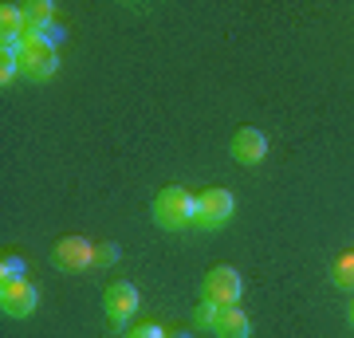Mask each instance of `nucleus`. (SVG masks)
<instances>
[{
    "mask_svg": "<svg viewBox=\"0 0 354 338\" xmlns=\"http://www.w3.org/2000/svg\"><path fill=\"white\" fill-rule=\"evenodd\" d=\"M39 303V291L28 283V279H8V283H0V311L8 314V319H28V314L36 311Z\"/></svg>",
    "mask_w": 354,
    "mask_h": 338,
    "instance_id": "obj_6",
    "label": "nucleus"
},
{
    "mask_svg": "<svg viewBox=\"0 0 354 338\" xmlns=\"http://www.w3.org/2000/svg\"><path fill=\"white\" fill-rule=\"evenodd\" d=\"M241 291H244L241 272H236V267H228V263L213 267V272L205 276V283H201V295L209 303H216V307H236V303H241Z\"/></svg>",
    "mask_w": 354,
    "mask_h": 338,
    "instance_id": "obj_4",
    "label": "nucleus"
},
{
    "mask_svg": "<svg viewBox=\"0 0 354 338\" xmlns=\"http://www.w3.org/2000/svg\"><path fill=\"white\" fill-rule=\"evenodd\" d=\"M346 319H351V326H354V307H351V311H346Z\"/></svg>",
    "mask_w": 354,
    "mask_h": 338,
    "instance_id": "obj_18",
    "label": "nucleus"
},
{
    "mask_svg": "<svg viewBox=\"0 0 354 338\" xmlns=\"http://www.w3.org/2000/svg\"><path fill=\"white\" fill-rule=\"evenodd\" d=\"M138 303H142L138 288L127 283V279H114L111 288H106V295H102V307H106L111 326H127L134 319V311H138Z\"/></svg>",
    "mask_w": 354,
    "mask_h": 338,
    "instance_id": "obj_5",
    "label": "nucleus"
},
{
    "mask_svg": "<svg viewBox=\"0 0 354 338\" xmlns=\"http://www.w3.org/2000/svg\"><path fill=\"white\" fill-rule=\"evenodd\" d=\"M330 279H335V288L354 291V252H342L339 260L330 263Z\"/></svg>",
    "mask_w": 354,
    "mask_h": 338,
    "instance_id": "obj_12",
    "label": "nucleus"
},
{
    "mask_svg": "<svg viewBox=\"0 0 354 338\" xmlns=\"http://www.w3.org/2000/svg\"><path fill=\"white\" fill-rule=\"evenodd\" d=\"M51 260H55V267H64V272H83V267L95 263V244L83 236H64L51 248Z\"/></svg>",
    "mask_w": 354,
    "mask_h": 338,
    "instance_id": "obj_7",
    "label": "nucleus"
},
{
    "mask_svg": "<svg viewBox=\"0 0 354 338\" xmlns=\"http://www.w3.org/2000/svg\"><path fill=\"white\" fill-rule=\"evenodd\" d=\"M16 63H20V75L24 79H51L55 75V44L39 32H24L20 44H16Z\"/></svg>",
    "mask_w": 354,
    "mask_h": 338,
    "instance_id": "obj_2",
    "label": "nucleus"
},
{
    "mask_svg": "<svg viewBox=\"0 0 354 338\" xmlns=\"http://www.w3.org/2000/svg\"><path fill=\"white\" fill-rule=\"evenodd\" d=\"M127 338H165L162 335V326H153V323H146V326H134Z\"/></svg>",
    "mask_w": 354,
    "mask_h": 338,
    "instance_id": "obj_17",
    "label": "nucleus"
},
{
    "mask_svg": "<svg viewBox=\"0 0 354 338\" xmlns=\"http://www.w3.org/2000/svg\"><path fill=\"white\" fill-rule=\"evenodd\" d=\"M16 71H20V63H16V48H12V44H4V48H0V83L8 87V83L16 79Z\"/></svg>",
    "mask_w": 354,
    "mask_h": 338,
    "instance_id": "obj_13",
    "label": "nucleus"
},
{
    "mask_svg": "<svg viewBox=\"0 0 354 338\" xmlns=\"http://www.w3.org/2000/svg\"><path fill=\"white\" fill-rule=\"evenodd\" d=\"M209 330H213L216 338H248L252 335V323H248V314H244L241 307H216Z\"/></svg>",
    "mask_w": 354,
    "mask_h": 338,
    "instance_id": "obj_9",
    "label": "nucleus"
},
{
    "mask_svg": "<svg viewBox=\"0 0 354 338\" xmlns=\"http://www.w3.org/2000/svg\"><path fill=\"white\" fill-rule=\"evenodd\" d=\"M114 260H118L114 244H95V263H114Z\"/></svg>",
    "mask_w": 354,
    "mask_h": 338,
    "instance_id": "obj_15",
    "label": "nucleus"
},
{
    "mask_svg": "<svg viewBox=\"0 0 354 338\" xmlns=\"http://www.w3.org/2000/svg\"><path fill=\"white\" fill-rule=\"evenodd\" d=\"M228 150H232V158L241 165H260L268 158V138L256 126H241V130L232 134V146H228Z\"/></svg>",
    "mask_w": 354,
    "mask_h": 338,
    "instance_id": "obj_8",
    "label": "nucleus"
},
{
    "mask_svg": "<svg viewBox=\"0 0 354 338\" xmlns=\"http://www.w3.org/2000/svg\"><path fill=\"white\" fill-rule=\"evenodd\" d=\"M0 276H4V283H8V279H20V260L8 256V260L0 263Z\"/></svg>",
    "mask_w": 354,
    "mask_h": 338,
    "instance_id": "obj_16",
    "label": "nucleus"
},
{
    "mask_svg": "<svg viewBox=\"0 0 354 338\" xmlns=\"http://www.w3.org/2000/svg\"><path fill=\"white\" fill-rule=\"evenodd\" d=\"M232 213H236V197L228 189H205L197 197V228H205V232L225 228L232 220Z\"/></svg>",
    "mask_w": 354,
    "mask_h": 338,
    "instance_id": "obj_3",
    "label": "nucleus"
},
{
    "mask_svg": "<svg viewBox=\"0 0 354 338\" xmlns=\"http://www.w3.org/2000/svg\"><path fill=\"white\" fill-rule=\"evenodd\" d=\"M213 314H216V303H197V311H193V319H197V326H213Z\"/></svg>",
    "mask_w": 354,
    "mask_h": 338,
    "instance_id": "obj_14",
    "label": "nucleus"
},
{
    "mask_svg": "<svg viewBox=\"0 0 354 338\" xmlns=\"http://www.w3.org/2000/svg\"><path fill=\"white\" fill-rule=\"evenodd\" d=\"M20 12H24L28 32H39V36H48L51 32V16H55V8H51L48 0H28V4H20Z\"/></svg>",
    "mask_w": 354,
    "mask_h": 338,
    "instance_id": "obj_10",
    "label": "nucleus"
},
{
    "mask_svg": "<svg viewBox=\"0 0 354 338\" xmlns=\"http://www.w3.org/2000/svg\"><path fill=\"white\" fill-rule=\"evenodd\" d=\"M24 32H28V24H24V12H20V4H4V8H0V36H4V44L20 39Z\"/></svg>",
    "mask_w": 354,
    "mask_h": 338,
    "instance_id": "obj_11",
    "label": "nucleus"
},
{
    "mask_svg": "<svg viewBox=\"0 0 354 338\" xmlns=\"http://www.w3.org/2000/svg\"><path fill=\"white\" fill-rule=\"evenodd\" d=\"M153 225L169 228V232L197 225V200L189 197V189H181V185L162 189V193L153 197Z\"/></svg>",
    "mask_w": 354,
    "mask_h": 338,
    "instance_id": "obj_1",
    "label": "nucleus"
}]
</instances>
